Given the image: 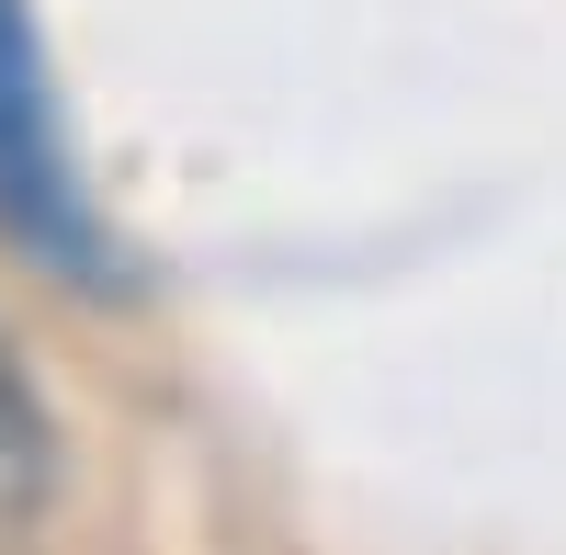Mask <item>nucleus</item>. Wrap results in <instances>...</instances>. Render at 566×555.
I'll return each mask as SVG.
<instances>
[{"label": "nucleus", "mask_w": 566, "mask_h": 555, "mask_svg": "<svg viewBox=\"0 0 566 555\" xmlns=\"http://www.w3.org/2000/svg\"><path fill=\"white\" fill-rule=\"evenodd\" d=\"M0 239L34 272L80 284V295H103L125 272L114 227L80 193V159H69V125H57V80H45V45H34V0H0Z\"/></svg>", "instance_id": "1"}, {"label": "nucleus", "mask_w": 566, "mask_h": 555, "mask_svg": "<svg viewBox=\"0 0 566 555\" xmlns=\"http://www.w3.org/2000/svg\"><path fill=\"white\" fill-rule=\"evenodd\" d=\"M45 499H57V420H45V386H34L23 341L0 329V555L45 522Z\"/></svg>", "instance_id": "2"}]
</instances>
